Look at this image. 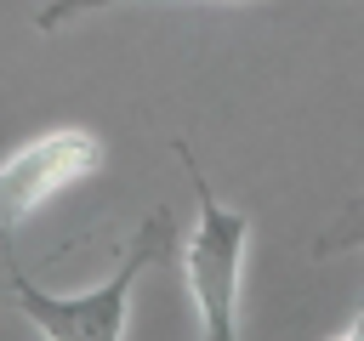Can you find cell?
Returning <instances> with one entry per match:
<instances>
[{
    "mask_svg": "<svg viewBox=\"0 0 364 341\" xmlns=\"http://www.w3.org/2000/svg\"><path fill=\"white\" fill-rule=\"evenodd\" d=\"M358 244H364V182H358V193L336 210V222L318 233L313 256H336V250H358Z\"/></svg>",
    "mask_w": 364,
    "mask_h": 341,
    "instance_id": "obj_3",
    "label": "cell"
},
{
    "mask_svg": "<svg viewBox=\"0 0 364 341\" xmlns=\"http://www.w3.org/2000/svg\"><path fill=\"white\" fill-rule=\"evenodd\" d=\"M102 6H119V0H51V6L34 11V28H40V34H57V28H68L74 17H91V11H102Z\"/></svg>",
    "mask_w": 364,
    "mask_h": 341,
    "instance_id": "obj_4",
    "label": "cell"
},
{
    "mask_svg": "<svg viewBox=\"0 0 364 341\" xmlns=\"http://www.w3.org/2000/svg\"><path fill=\"white\" fill-rule=\"evenodd\" d=\"M171 153L182 159L193 199H199L193 233L182 244V278H188V296H193V313H199V341H239V278H245L250 216L228 210L210 193V176L199 170L188 136H171Z\"/></svg>",
    "mask_w": 364,
    "mask_h": 341,
    "instance_id": "obj_1",
    "label": "cell"
},
{
    "mask_svg": "<svg viewBox=\"0 0 364 341\" xmlns=\"http://www.w3.org/2000/svg\"><path fill=\"white\" fill-rule=\"evenodd\" d=\"M102 165V142L91 131H46L0 165V250L11 256V233L68 182Z\"/></svg>",
    "mask_w": 364,
    "mask_h": 341,
    "instance_id": "obj_2",
    "label": "cell"
},
{
    "mask_svg": "<svg viewBox=\"0 0 364 341\" xmlns=\"http://www.w3.org/2000/svg\"><path fill=\"white\" fill-rule=\"evenodd\" d=\"M330 341H364V301L353 307V318H347V324H341V330H336Z\"/></svg>",
    "mask_w": 364,
    "mask_h": 341,
    "instance_id": "obj_5",
    "label": "cell"
}]
</instances>
